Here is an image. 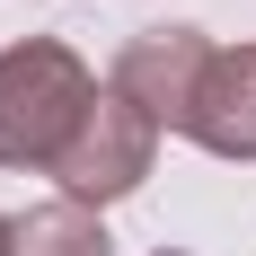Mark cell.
<instances>
[{
	"instance_id": "obj_1",
	"label": "cell",
	"mask_w": 256,
	"mask_h": 256,
	"mask_svg": "<svg viewBox=\"0 0 256 256\" xmlns=\"http://www.w3.org/2000/svg\"><path fill=\"white\" fill-rule=\"evenodd\" d=\"M88 98H98V80L71 44H53V36L9 44L0 53V168H44L53 177V159L71 150Z\"/></svg>"
},
{
	"instance_id": "obj_2",
	"label": "cell",
	"mask_w": 256,
	"mask_h": 256,
	"mask_svg": "<svg viewBox=\"0 0 256 256\" xmlns=\"http://www.w3.org/2000/svg\"><path fill=\"white\" fill-rule=\"evenodd\" d=\"M150 159H159V124L142 106H124L115 88H98L80 132H71V150L53 159V177H62V204L98 212V204H115V194H132L150 177Z\"/></svg>"
},
{
	"instance_id": "obj_3",
	"label": "cell",
	"mask_w": 256,
	"mask_h": 256,
	"mask_svg": "<svg viewBox=\"0 0 256 256\" xmlns=\"http://www.w3.org/2000/svg\"><path fill=\"white\" fill-rule=\"evenodd\" d=\"M204 71H212V36L204 26H142V36L115 53V80H106V88L124 106H142L159 132H186Z\"/></svg>"
},
{
	"instance_id": "obj_4",
	"label": "cell",
	"mask_w": 256,
	"mask_h": 256,
	"mask_svg": "<svg viewBox=\"0 0 256 256\" xmlns=\"http://www.w3.org/2000/svg\"><path fill=\"white\" fill-rule=\"evenodd\" d=\"M186 142H204L212 159H256V44H212Z\"/></svg>"
},
{
	"instance_id": "obj_5",
	"label": "cell",
	"mask_w": 256,
	"mask_h": 256,
	"mask_svg": "<svg viewBox=\"0 0 256 256\" xmlns=\"http://www.w3.org/2000/svg\"><path fill=\"white\" fill-rule=\"evenodd\" d=\"M9 256H115V238H106L98 212H80V204L53 194V204H36L18 221V248H9Z\"/></svg>"
},
{
	"instance_id": "obj_6",
	"label": "cell",
	"mask_w": 256,
	"mask_h": 256,
	"mask_svg": "<svg viewBox=\"0 0 256 256\" xmlns=\"http://www.w3.org/2000/svg\"><path fill=\"white\" fill-rule=\"evenodd\" d=\"M9 248H18V221H0V256H9Z\"/></svg>"
},
{
	"instance_id": "obj_7",
	"label": "cell",
	"mask_w": 256,
	"mask_h": 256,
	"mask_svg": "<svg viewBox=\"0 0 256 256\" xmlns=\"http://www.w3.org/2000/svg\"><path fill=\"white\" fill-rule=\"evenodd\" d=\"M159 256H186V248H159Z\"/></svg>"
}]
</instances>
